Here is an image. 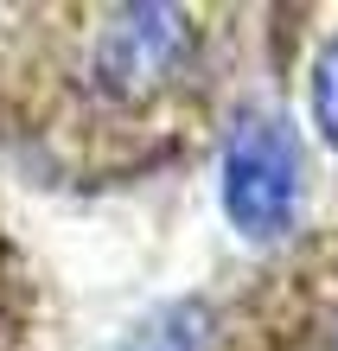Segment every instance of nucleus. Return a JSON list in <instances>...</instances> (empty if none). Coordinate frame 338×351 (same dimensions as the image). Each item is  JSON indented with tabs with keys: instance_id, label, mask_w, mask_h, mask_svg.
<instances>
[{
	"instance_id": "1",
	"label": "nucleus",
	"mask_w": 338,
	"mask_h": 351,
	"mask_svg": "<svg viewBox=\"0 0 338 351\" xmlns=\"http://www.w3.org/2000/svg\"><path fill=\"white\" fill-rule=\"evenodd\" d=\"M224 211L243 237L274 243L300 211V141L274 115H243L224 147Z\"/></svg>"
},
{
	"instance_id": "2",
	"label": "nucleus",
	"mask_w": 338,
	"mask_h": 351,
	"mask_svg": "<svg viewBox=\"0 0 338 351\" xmlns=\"http://www.w3.org/2000/svg\"><path fill=\"white\" fill-rule=\"evenodd\" d=\"M185 51V13L179 7H121L115 26L96 38V77L115 96L154 90Z\"/></svg>"
},
{
	"instance_id": "3",
	"label": "nucleus",
	"mask_w": 338,
	"mask_h": 351,
	"mask_svg": "<svg viewBox=\"0 0 338 351\" xmlns=\"http://www.w3.org/2000/svg\"><path fill=\"white\" fill-rule=\"evenodd\" d=\"M204 332H210L204 306L198 300H173V306H160L141 332H128L121 351H204Z\"/></svg>"
},
{
	"instance_id": "4",
	"label": "nucleus",
	"mask_w": 338,
	"mask_h": 351,
	"mask_svg": "<svg viewBox=\"0 0 338 351\" xmlns=\"http://www.w3.org/2000/svg\"><path fill=\"white\" fill-rule=\"evenodd\" d=\"M313 121H319V134L338 147V38H326L319 64H313Z\"/></svg>"
}]
</instances>
